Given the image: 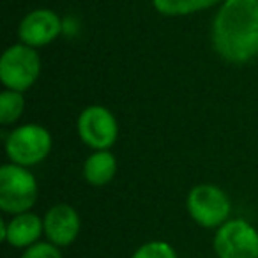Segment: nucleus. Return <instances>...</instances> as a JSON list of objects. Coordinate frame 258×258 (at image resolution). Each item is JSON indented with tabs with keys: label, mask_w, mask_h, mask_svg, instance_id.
<instances>
[{
	"label": "nucleus",
	"mask_w": 258,
	"mask_h": 258,
	"mask_svg": "<svg viewBox=\"0 0 258 258\" xmlns=\"http://www.w3.org/2000/svg\"><path fill=\"white\" fill-rule=\"evenodd\" d=\"M212 44L221 58L246 64L258 55V0H223L212 23Z\"/></svg>",
	"instance_id": "1"
},
{
	"label": "nucleus",
	"mask_w": 258,
	"mask_h": 258,
	"mask_svg": "<svg viewBox=\"0 0 258 258\" xmlns=\"http://www.w3.org/2000/svg\"><path fill=\"white\" fill-rule=\"evenodd\" d=\"M37 200V180L27 166L9 163L0 168V209L8 214L29 212Z\"/></svg>",
	"instance_id": "2"
},
{
	"label": "nucleus",
	"mask_w": 258,
	"mask_h": 258,
	"mask_svg": "<svg viewBox=\"0 0 258 258\" xmlns=\"http://www.w3.org/2000/svg\"><path fill=\"white\" fill-rule=\"evenodd\" d=\"M41 75V57L29 44H13L0 58V82L6 89L25 92Z\"/></svg>",
	"instance_id": "3"
},
{
	"label": "nucleus",
	"mask_w": 258,
	"mask_h": 258,
	"mask_svg": "<svg viewBox=\"0 0 258 258\" xmlns=\"http://www.w3.org/2000/svg\"><path fill=\"white\" fill-rule=\"evenodd\" d=\"M51 151V135L46 127L25 124L9 133L6 140V154L11 163L20 166H36L46 159Z\"/></svg>",
	"instance_id": "4"
},
{
	"label": "nucleus",
	"mask_w": 258,
	"mask_h": 258,
	"mask_svg": "<svg viewBox=\"0 0 258 258\" xmlns=\"http://www.w3.org/2000/svg\"><path fill=\"white\" fill-rule=\"evenodd\" d=\"M187 211L193 221L204 228H219L228 221L232 205L221 187L198 184L187 195Z\"/></svg>",
	"instance_id": "5"
},
{
	"label": "nucleus",
	"mask_w": 258,
	"mask_h": 258,
	"mask_svg": "<svg viewBox=\"0 0 258 258\" xmlns=\"http://www.w3.org/2000/svg\"><path fill=\"white\" fill-rule=\"evenodd\" d=\"M218 258H258V232L246 219H228L214 235Z\"/></svg>",
	"instance_id": "6"
},
{
	"label": "nucleus",
	"mask_w": 258,
	"mask_h": 258,
	"mask_svg": "<svg viewBox=\"0 0 258 258\" xmlns=\"http://www.w3.org/2000/svg\"><path fill=\"white\" fill-rule=\"evenodd\" d=\"M80 140L94 151H110L118 137V124L108 108L92 104L78 117Z\"/></svg>",
	"instance_id": "7"
},
{
	"label": "nucleus",
	"mask_w": 258,
	"mask_h": 258,
	"mask_svg": "<svg viewBox=\"0 0 258 258\" xmlns=\"http://www.w3.org/2000/svg\"><path fill=\"white\" fill-rule=\"evenodd\" d=\"M62 32V20L51 9H36L22 20L18 36L32 48L46 46Z\"/></svg>",
	"instance_id": "8"
},
{
	"label": "nucleus",
	"mask_w": 258,
	"mask_h": 258,
	"mask_svg": "<svg viewBox=\"0 0 258 258\" xmlns=\"http://www.w3.org/2000/svg\"><path fill=\"white\" fill-rule=\"evenodd\" d=\"M44 235L51 244L58 247L69 246L78 237L82 221L80 216L71 205L57 204L44 216Z\"/></svg>",
	"instance_id": "9"
},
{
	"label": "nucleus",
	"mask_w": 258,
	"mask_h": 258,
	"mask_svg": "<svg viewBox=\"0 0 258 258\" xmlns=\"http://www.w3.org/2000/svg\"><path fill=\"white\" fill-rule=\"evenodd\" d=\"M2 240L13 247H23L27 249L32 244L39 242V237L44 232V221L34 212H22L15 214V218L9 223L2 221Z\"/></svg>",
	"instance_id": "10"
},
{
	"label": "nucleus",
	"mask_w": 258,
	"mask_h": 258,
	"mask_svg": "<svg viewBox=\"0 0 258 258\" xmlns=\"http://www.w3.org/2000/svg\"><path fill=\"white\" fill-rule=\"evenodd\" d=\"M117 159L110 151H96L83 165V177L92 186H104L115 177Z\"/></svg>",
	"instance_id": "11"
},
{
	"label": "nucleus",
	"mask_w": 258,
	"mask_h": 258,
	"mask_svg": "<svg viewBox=\"0 0 258 258\" xmlns=\"http://www.w3.org/2000/svg\"><path fill=\"white\" fill-rule=\"evenodd\" d=\"M223 0H152L156 11L165 16H186L204 11Z\"/></svg>",
	"instance_id": "12"
},
{
	"label": "nucleus",
	"mask_w": 258,
	"mask_h": 258,
	"mask_svg": "<svg viewBox=\"0 0 258 258\" xmlns=\"http://www.w3.org/2000/svg\"><path fill=\"white\" fill-rule=\"evenodd\" d=\"M25 110V97L18 90H4L0 94V124H15Z\"/></svg>",
	"instance_id": "13"
},
{
	"label": "nucleus",
	"mask_w": 258,
	"mask_h": 258,
	"mask_svg": "<svg viewBox=\"0 0 258 258\" xmlns=\"http://www.w3.org/2000/svg\"><path fill=\"white\" fill-rule=\"evenodd\" d=\"M131 258H179L172 246L165 240H151L140 246Z\"/></svg>",
	"instance_id": "14"
},
{
	"label": "nucleus",
	"mask_w": 258,
	"mask_h": 258,
	"mask_svg": "<svg viewBox=\"0 0 258 258\" xmlns=\"http://www.w3.org/2000/svg\"><path fill=\"white\" fill-rule=\"evenodd\" d=\"M22 258H62V253L58 246L48 240V242H36L29 246L23 251Z\"/></svg>",
	"instance_id": "15"
}]
</instances>
